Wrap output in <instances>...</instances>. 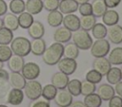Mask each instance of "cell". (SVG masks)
<instances>
[{
  "label": "cell",
  "mask_w": 122,
  "mask_h": 107,
  "mask_svg": "<svg viewBox=\"0 0 122 107\" xmlns=\"http://www.w3.org/2000/svg\"><path fill=\"white\" fill-rule=\"evenodd\" d=\"M64 52V45L61 43H53L50 46L46 47L45 51L43 52L42 60L48 65H55L60 59L63 57Z\"/></svg>",
  "instance_id": "cell-1"
},
{
  "label": "cell",
  "mask_w": 122,
  "mask_h": 107,
  "mask_svg": "<svg viewBox=\"0 0 122 107\" xmlns=\"http://www.w3.org/2000/svg\"><path fill=\"white\" fill-rule=\"evenodd\" d=\"M71 31L66 28L65 27H57L53 32V40L57 43L65 44L70 42L71 39Z\"/></svg>",
  "instance_id": "cell-13"
},
{
  "label": "cell",
  "mask_w": 122,
  "mask_h": 107,
  "mask_svg": "<svg viewBox=\"0 0 122 107\" xmlns=\"http://www.w3.org/2000/svg\"><path fill=\"white\" fill-rule=\"evenodd\" d=\"M58 9L62 14L73 13L78 9V4L75 0H60Z\"/></svg>",
  "instance_id": "cell-15"
},
{
  "label": "cell",
  "mask_w": 122,
  "mask_h": 107,
  "mask_svg": "<svg viewBox=\"0 0 122 107\" xmlns=\"http://www.w3.org/2000/svg\"><path fill=\"white\" fill-rule=\"evenodd\" d=\"M71 39L73 41V44L79 49H82V50L90 49L93 43L92 38L89 34V32L82 28H79L76 31H73V33L71 34Z\"/></svg>",
  "instance_id": "cell-2"
},
{
  "label": "cell",
  "mask_w": 122,
  "mask_h": 107,
  "mask_svg": "<svg viewBox=\"0 0 122 107\" xmlns=\"http://www.w3.org/2000/svg\"><path fill=\"white\" fill-rule=\"evenodd\" d=\"M24 89V94L25 96L30 99V100H35L38 99L41 97L42 93V85L39 81L35 80H30L26 82Z\"/></svg>",
  "instance_id": "cell-5"
},
{
  "label": "cell",
  "mask_w": 122,
  "mask_h": 107,
  "mask_svg": "<svg viewBox=\"0 0 122 107\" xmlns=\"http://www.w3.org/2000/svg\"><path fill=\"white\" fill-rule=\"evenodd\" d=\"M3 66H4V62L0 61V69H2V68H3Z\"/></svg>",
  "instance_id": "cell-50"
},
{
  "label": "cell",
  "mask_w": 122,
  "mask_h": 107,
  "mask_svg": "<svg viewBox=\"0 0 122 107\" xmlns=\"http://www.w3.org/2000/svg\"><path fill=\"white\" fill-rule=\"evenodd\" d=\"M110 42L106 40L105 38L103 39H96L95 42L92 43L91 46V54L94 58H99V57H105L107 54L110 52Z\"/></svg>",
  "instance_id": "cell-4"
},
{
  "label": "cell",
  "mask_w": 122,
  "mask_h": 107,
  "mask_svg": "<svg viewBox=\"0 0 122 107\" xmlns=\"http://www.w3.org/2000/svg\"><path fill=\"white\" fill-rule=\"evenodd\" d=\"M7 62H8V67L11 72H21L23 65L25 63L23 57L15 54L11 55V57Z\"/></svg>",
  "instance_id": "cell-19"
},
{
  "label": "cell",
  "mask_w": 122,
  "mask_h": 107,
  "mask_svg": "<svg viewBox=\"0 0 122 107\" xmlns=\"http://www.w3.org/2000/svg\"><path fill=\"white\" fill-rule=\"evenodd\" d=\"M46 49V42L42 38L33 39L30 42V52L35 56H41Z\"/></svg>",
  "instance_id": "cell-24"
},
{
  "label": "cell",
  "mask_w": 122,
  "mask_h": 107,
  "mask_svg": "<svg viewBox=\"0 0 122 107\" xmlns=\"http://www.w3.org/2000/svg\"><path fill=\"white\" fill-rule=\"evenodd\" d=\"M24 99V93L21 89L13 88L7 95V102L11 105H19Z\"/></svg>",
  "instance_id": "cell-16"
},
{
  "label": "cell",
  "mask_w": 122,
  "mask_h": 107,
  "mask_svg": "<svg viewBox=\"0 0 122 107\" xmlns=\"http://www.w3.org/2000/svg\"><path fill=\"white\" fill-rule=\"evenodd\" d=\"M54 102L59 107H69L72 102V95L67 89H60L54 97Z\"/></svg>",
  "instance_id": "cell-8"
},
{
  "label": "cell",
  "mask_w": 122,
  "mask_h": 107,
  "mask_svg": "<svg viewBox=\"0 0 122 107\" xmlns=\"http://www.w3.org/2000/svg\"><path fill=\"white\" fill-rule=\"evenodd\" d=\"M67 90L72 95V97L81 95V80L77 79L70 80L67 84Z\"/></svg>",
  "instance_id": "cell-34"
},
{
  "label": "cell",
  "mask_w": 122,
  "mask_h": 107,
  "mask_svg": "<svg viewBox=\"0 0 122 107\" xmlns=\"http://www.w3.org/2000/svg\"><path fill=\"white\" fill-rule=\"evenodd\" d=\"M3 27V20L1 19V17H0V28Z\"/></svg>",
  "instance_id": "cell-51"
},
{
  "label": "cell",
  "mask_w": 122,
  "mask_h": 107,
  "mask_svg": "<svg viewBox=\"0 0 122 107\" xmlns=\"http://www.w3.org/2000/svg\"><path fill=\"white\" fill-rule=\"evenodd\" d=\"M2 20H3V27L10 29L11 31L16 30L19 27L18 19H17L16 14H14V13H11V12L10 13H5L4 18Z\"/></svg>",
  "instance_id": "cell-23"
},
{
  "label": "cell",
  "mask_w": 122,
  "mask_h": 107,
  "mask_svg": "<svg viewBox=\"0 0 122 107\" xmlns=\"http://www.w3.org/2000/svg\"><path fill=\"white\" fill-rule=\"evenodd\" d=\"M17 19H18V25H19V27H22V28H24V29H27L32 24V22L34 21L33 20V16L30 13L27 12V11L21 12L19 14V16L17 17Z\"/></svg>",
  "instance_id": "cell-30"
},
{
  "label": "cell",
  "mask_w": 122,
  "mask_h": 107,
  "mask_svg": "<svg viewBox=\"0 0 122 107\" xmlns=\"http://www.w3.org/2000/svg\"><path fill=\"white\" fill-rule=\"evenodd\" d=\"M10 74L5 69H0V100H3L7 98V95L10 91V80H9Z\"/></svg>",
  "instance_id": "cell-10"
},
{
  "label": "cell",
  "mask_w": 122,
  "mask_h": 107,
  "mask_svg": "<svg viewBox=\"0 0 122 107\" xmlns=\"http://www.w3.org/2000/svg\"><path fill=\"white\" fill-rule=\"evenodd\" d=\"M30 107H51L50 103L46 99H35L32 103H30Z\"/></svg>",
  "instance_id": "cell-44"
},
{
  "label": "cell",
  "mask_w": 122,
  "mask_h": 107,
  "mask_svg": "<svg viewBox=\"0 0 122 107\" xmlns=\"http://www.w3.org/2000/svg\"><path fill=\"white\" fill-rule=\"evenodd\" d=\"M57 67L60 72L70 76L73 74L77 68V62L74 59H70V58H61L60 61L56 63Z\"/></svg>",
  "instance_id": "cell-6"
},
{
  "label": "cell",
  "mask_w": 122,
  "mask_h": 107,
  "mask_svg": "<svg viewBox=\"0 0 122 107\" xmlns=\"http://www.w3.org/2000/svg\"><path fill=\"white\" fill-rule=\"evenodd\" d=\"M59 0H44L43 1V9L48 11H52L58 9Z\"/></svg>",
  "instance_id": "cell-41"
},
{
  "label": "cell",
  "mask_w": 122,
  "mask_h": 107,
  "mask_svg": "<svg viewBox=\"0 0 122 107\" xmlns=\"http://www.w3.org/2000/svg\"><path fill=\"white\" fill-rule=\"evenodd\" d=\"M84 97L85 98L83 102L87 107H100L102 104V99L95 93H92Z\"/></svg>",
  "instance_id": "cell-29"
},
{
  "label": "cell",
  "mask_w": 122,
  "mask_h": 107,
  "mask_svg": "<svg viewBox=\"0 0 122 107\" xmlns=\"http://www.w3.org/2000/svg\"><path fill=\"white\" fill-rule=\"evenodd\" d=\"M9 80L10 84L13 88H18V89H23L26 84V79L20 72H11L9 76Z\"/></svg>",
  "instance_id": "cell-21"
},
{
  "label": "cell",
  "mask_w": 122,
  "mask_h": 107,
  "mask_svg": "<svg viewBox=\"0 0 122 107\" xmlns=\"http://www.w3.org/2000/svg\"><path fill=\"white\" fill-rule=\"evenodd\" d=\"M9 9L11 13L20 14L21 12L25 11V2L24 0H10Z\"/></svg>",
  "instance_id": "cell-37"
},
{
  "label": "cell",
  "mask_w": 122,
  "mask_h": 107,
  "mask_svg": "<svg viewBox=\"0 0 122 107\" xmlns=\"http://www.w3.org/2000/svg\"><path fill=\"white\" fill-rule=\"evenodd\" d=\"M91 30L95 39H103L107 36V27L102 23H95Z\"/></svg>",
  "instance_id": "cell-33"
},
{
  "label": "cell",
  "mask_w": 122,
  "mask_h": 107,
  "mask_svg": "<svg viewBox=\"0 0 122 107\" xmlns=\"http://www.w3.org/2000/svg\"><path fill=\"white\" fill-rule=\"evenodd\" d=\"M121 1L122 0H104V3L107 6V8L113 9V8H116L121 3Z\"/></svg>",
  "instance_id": "cell-45"
},
{
  "label": "cell",
  "mask_w": 122,
  "mask_h": 107,
  "mask_svg": "<svg viewBox=\"0 0 122 107\" xmlns=\"http://www.w3.org/2000/svg\"><path fill=\"white\" fill-rule=\"evenodd\" d=\"M114 85H115L114 88H113V89H114V93H116L117 96H119V97L122 98V80L118 81V82L115 83Z\"/></svg>",
  "instance_id": "cell-46"
},
{
  "label": "cell",
  "mask_w": 122,
  "mask_h": 107,
  "mask_svg": "<svg viewBox=\"0 0 122 107\" xmlns=\"http://www.w3.org/2000/svg\"><path fill=\"white\" fill-rule=\"evenodd\" d=\"M120 72H121V80H122V68H120Z\"/></svg>",
  "instance_id": "cell-53"
},
{
  "label": "cell",
  "mask_w": 122,
  "mask_h": 107,
  "mask_svg": "<svg viewBox=\"0 0 122 107\" xmlns=\"http://www.w3.org/2000/svg\"></svg>",
  "instance_id": "cell-55"
},
{
  "label": "cell",
  "mask_w": 122,
  "mask_h": 107,
  "mask_svg": "<svg viewBox=\"0 0 122 107\" xmlns=\"http://www.w3.org/2000/svg\"><path fill=\"white\" fill-rule=\"evenodd\" d=\"M63 26L68 28L69 30H71V32L76 31L77 29L80 28V21H79V17L76 16L73 13H69L66 14L65 16H63V21H62Z\"/></svg>",
  "instance_id": "cell-11"
},
{
  "label": "cell",
  "mask_w": 122,
  "mask_h": 107,
  "mask_svg": "<svg viewBox=\"0 0 122 107\" xmlns=\"http://www.w3.org/2000/svg\"><path fill=\"white\" fill-rule=\"evenodd\" d=\"M51 84L55 86L57 89H64L67 87V84L69 82V76L62 73V72H56L51 76Z\"/></svg>",
  "instance_id": "cell-17"
},
{
  "label": "cell",
  "mask_w": 122,
  "mask_h": 107,
  "mask_svg": "<svg viewBox=\"0 0 122 107\" xmlns=\"http://www.w3.org/2000/svg\"><path fill=\"white\" fill-rule=\"evenodd\" d=\"M10 49L15 55L28 56L30 52V41L25 37H16L10 42Z\"/></svg>",
  "instance_id": "cell-3"
},
{
  "label": "cell",
  "mask_w": 122,
  "mask_h": 107,
  "mask_svg": "<svg viewBox=\"0 0 122 107\" xmlns=\"http://www.w3.org/2000/svg\"><path fill=\"white\" fill-rule=\"evenodd\" d=\"M95 91H96V86L94 83H92L86 80L81 81V95L87 96L89 94L94 93Z\"/></svg>",
  "instance_id": "cell-39"
},
{
  "label": "cell",
  "mask_w": 122,
  "mask_h": 107,
  "mask_svg": "<svg viewBox=\"0 0 122 107\" xmlns=\"http://www.w3.org/2000/svg\"><path fill=\"white\" fill-rule=\"evenodd\" d=\"M105 76H106V80H107L108 83L115 84V83H117L118 81L121 80L120 68H118V67H111L110 70L108 71V73Z\"/></svg>",
  "instance_id": "cell-28"
},
{
  "label": "cell",
  "mask_w": 122,
  "mask_h": 107,
  "mask_svg": "<svg viewBox=\"0 0 122 107\" xmlns=\"http://www.w3.org/2000/svg\"><path fill=\"white\" fill-rule=\"evenodd\" d=\"M107 36L110 42L114 45H119L122 43V27L115 24L107 28Z\"/></svg>",
  "instance_id": "cell-9"
},
{
  "label": "cell",
  "mask_w": 122,
  "mask_h": 107,
  "mask_svg": "<svg viewBox=\"0 0 122 107\" xmlns=\"http://www.w3.org/2000/svg\"><path fill=\"white\" fill-rule=\"evenodd\" d=\"M79 13L82 16H86V15H91L92 14V5L87 2V3H83L78 5V9Z\"/></svg>",
  "instance_id": "cell-42"
},
{
  "label": "cell",
  "mask_w": 122,
  "mask_h": 107,
  "mask_svg": "<svg viewBox=\"0 0 122 107\" xmlns=\"http://www.w3.org/2000/svg\"><path fill=\"white\" fill-rule=\"evenodd\" d=\"M59 1H60V0H59Z\"/></svg>",
  "instance_id": "cell-54"
},
{
  "label": "cell",
  "mask_w": 122,
  "mask_h": 107,
  "mask_svg": "<svg viewBox=\"0 0 122 107\" xmlns=\"http://www.w3.org/2000/svg\"><path fill=\"white\" fill-rule=\"evenodd\" d=\"M75 1H76V3H77L78 5L83 4V3H87V2H89V0H75Z\"/></svg>",
  "instance_id": "cell-49"
},
{
  "label": "cell",
  "mask_w": 122,
  "mask_h": 107,
  "mask_svg": "<svg viewBox=\"0 0 122 107\" xmlns=\"http://www.w3.org/2000/svg\"><path fill=\"white\" fill-rule=\"evenodd\" d=\"M25 9L27 12L31 15L38 14L43 9V1L42 0H27L25 3Z\"/></svg>",
  "instance_id": "cell-22"
},
{
  "label": "cell",
  "mask_w": 122,
  "mask_h": 107,
  "mask_svg": "<svg viewBox=\"0 0 122 107\" xmlns=\"http://www.w3.org/2000/svg\"><path fill=\"white\" fill-rule=\"evenodd\" d=\"M96 17H94L92 14L91 15H86V16H81V18H79L80 21V28L84 29V30H91L92 28V27L94 26V24L96 23Z\"/></svg>",
  "instance_id": "cell-31"
},
{
  "label": "cell",
  "mask_w": 122,
  "mask_h": 107,
  "mask_svg": "<svg viewBox=\"0 0 122 107\" xmlns=\"http://www.w3.org/2000/svg\"><path fill=\"white\" fill-rule=\"evenodd\" d=\"M0 107H8L7 105H4V104H0Z\"/></svg>",
  "instance_id": "cell-52"
},
{
  "label": "cell",
  "mask_w": 122,
  "mask_h": 107,
  "mask_svg": "<svg viewBox=\"0 0 122 107\" xmlns=\"http://www.w3.org/2000/svg\"><path fill=\"white\" fill-rule=\"evenodd\" d=\"M13 39V33L10 29L2 27L0 28V45H8Z\"/></svg>",
  "instance_id": "cell-36"
},
{
  "label": "cell",
  "mask_w": 122,
  "mask_h": 107,
  "mask_svg": "<svg viewBox=\"0 0 122 107\" xmlns=\"http://www.w3.org/2000/svg\"><path fill=\"white\" fill-rule=\"evenodd\" d=\"M79 55V48L73 44V43H69L64 45V52H63V56H65L66 58H70V59H76Z\"/></svg>",
  "instance_id": "cell-32"
},
{
  "label": "cell",
  "mask_w": 122,
  "mask_h": 107,
  "mask_svg": "<svg viewBox=\"0 0 122 107\" xmlns=\"http://www.w3.org/2000/svg\"><path fill=\"white\" fill-rule=\"evenodd\" d=\"M97 90V95L100 97V98L102 100L105 101H109L113 96H114V89L112 86V84H108V83H103L101 85H99L98 88H96Z\"/></svg>",
  "instance_id": "cell-18"
},
{
  "label": "cell",
  "mask_w": 122,
  "mask_h": 107,
  "mask_svg": "<svg viewBox=\"0 0 122 107\" xmlns=\"http://www.w3.org/2000/svg\"><path fill=\"white\" fill-rule=\"evenodd\" d=\"M109 107H122V98L119 96H113L109 100Z\"/></svg>",
  "instance_id": "cell-43"
},
{
  "label": "cell",
  "mask_w": 122,
  "mask_h": 107,
  "mask_svg": "<svg viewBox=\"0 0 122 107\" xmlns=\"http://www.w3.org/2000/svg\"><path fill=\"white\" fill-rule=\"evenodd\" d=\"M63 21V14L59 10H52L49 11V14L47 16V22L48 24L52 27H57L62 24Z\"/></svg>",
  "instance_id": "cell-25"
},
{
  "label": "cell",
  "mask_w": 122,
  "mask_h": 107,
  "mask_svg": "<svg viewBox=\"0 0 122 107\" xmlns=\"http://www.w3.org/2000/svg\"><path fill=\"white\" fill-rule=\"evenodd\" d=\"M21 72L26 80H35L40 75V67L37 63L33 62H29L27 63H24Z\"/></svg>",
  "instance_id": "cell-7"
},
{
  "label": "cell",
  "mask_w": 122,
  "mask_h": 107,
  "mask_svg": "<svg viewBox=\"0 0 122 107\" xmlns=\"http://www.w3.org/2000/svg\"><path fill=\"white\" fill-rule=\"evenodd\" d=\"M57 93V88L53 86L51 83V84H46L44 87H42V93L41 96L48 101L52 100Z\"/></svg>",
  "instance_id": "cell-35"
},
{
  "label": "cell",
  "mask_w": 122,
  "mask_h": 107,
  "mask_svg": "<svg viewBox=\"0 0 122 107\" xmlns=\"http://www.w3.org/2000/svg\"><path fill=\"white\" fill-rule=\"evenodd\" d=\"M8 10V5L5 2V0H0V16L7 13Z\"/></svg>",
  "instance_id": "cell-47"
},
{
  "label": "cell",
  "mask_w": 122,
  "mask_h": 107,
  "mask_svg": "<svg viewBox=\"0 0 122 107\" xmlns=\"http://www.w3.org/2000/svg\"><path fill=\"white\" fill-rule=\"evenodd\" d=\"M12 55V51L10 46L0 45V61L1 62H7Z\"/></svg>",
  "instance_id": "cell-40"
},
{
  "label": "cell",
  "mask_w": 122,
  "mask_h": 107,
  "mask_svg": "<svg viewBox=\"0 0 122 107\" xmlns=\"http://www.w3.org/2000/svg\"><path fill=\"white\" fill-rule=\"evenodd\" d=\"M69 107H87V106L84 104L83 101H81V100H75V101H72Z\"/></svg>",
  "instance_id": "cell-48"
},
{
  "label": "cell",
  "mask_w": 122,
  "mask_h": 107,
  "mask_svg": "<svg viewBox=\"0 0 122 107\" xmlns=\"http://www.w3.org/2000/svg\"><path fill=\"white\" fill-rule=\"evenodd\" d=\"M102 21H103V24L105 26H108V27L113 26V25L118 23L119 14H118V12L116 10H114L112 9H107L106 12L102 15Z\"/></svg>",
  "instance_id": "cell-20"
},
{
  "label": "cell",
  "mask_w": 122,
  "mask_h": 107,
  "mask_svg": "<svg viewBox=\"0 0 122 107\" xmlns=\"http://www.w3.org/2000/svg\"><path fill=\"white\" fill-rule=\"evenodd\" d=\"M108 60L111 62V64H113V65L122 64V47L117 46V47H114L112 51H110Z\"/></svg>",
  "instance_id": "cell-27"
},
{
  "label": "cell",
  "mask_w": 122,
  "mask_h": 107,
  "mask_svg": "<svg viewBox=\"0 0 122 107\" xmlns=\"http://www.w3.org/2000/svg\"><path fill=\"white\" fill-rule=\"evenodd\" d=\"M92 14L94 17H102V15L108 9L104 3V0H93L92 2Z\"/></svg>",
  "instance_id": "cell-26"
},
{
  "label": "cell",
  "mask_w": 122,
  "mask_h": 107,
  "mask_svg": "<svg viewBox=\"0 0 122 107\" xmlns=\"http://www.w3.org/2000/svg\"><path fill=\"white\" fill-rule=\"evenodd\" d=\"M29 35L32 39L42 38L45 34V27L44 25L39 21H33L32 24L27 28Z\"/></svg>",
  "instance_id": "cell-14"
},
{
  "label": "cell",
  "mask_w": 122,
  "mask_h": 107,
  "mask_svg": "<svg viewBox=\"0 0 122 107\" xmlns=\"http://www.w3.org/2000/svg\"><path fill=\"white\" fill-rule=\"evenodd\" d=\"M102 77L103 76L98 71H96L94 69H91L86 74V80H88V81H90L92 83L96 84V83H98V82L101 81Z\"/></svg>",
  "instance_id": "cell-38"
},
{
  "label": "cell",
  "mask_w": 122,
  "mask_h": 107,
  "mask_svg": "<svg viewBox=\"0 0 122 107\" xmlns=\"http://www.w3.org/2000/svg\"><path fill=\"white\" fill-rule=\"evenodd\" d=\"M111 67H112V64L106 57L95 58L92 62V69L98 71L102 76L106 75Z\"/></svg>",
  "instance_id": "cell-12"
}]
</instances>
